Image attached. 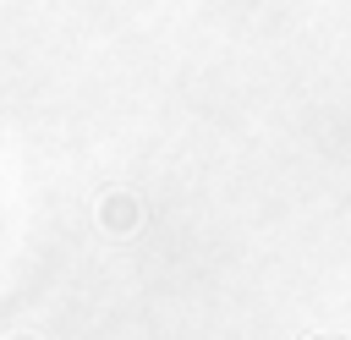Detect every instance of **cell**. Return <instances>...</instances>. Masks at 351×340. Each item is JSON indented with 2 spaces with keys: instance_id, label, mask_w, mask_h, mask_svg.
I'll return each mask as SVG.
<instances>
[{
  "instance_id": "1",
  "label": "cell",
  "mask_w": 351,
  "mask_h": 340,
  "mask_svg": "<svg viewBox=\"0 0 351 340\" xmlns=\"http://www.w3.org/2000/svg\"><path fill=\"white\" fill-rule=\"evenodd\" d=\"M99 225H104L110 236H132V230L143 225V203H137L132 192H121V186H115V192H104V197H99Z\"/></svg>"
},
{
  "instance_id": "2",
  "label": "cell",
  "mask_w": 351,
  "mask_h": 340,
  "mask_svg": "<svg viewBox=\"0 0 351 340\" xmlns=\"http://www.w3.org/2000/svg\"><path fill=\"white\" fill-rule=\"evenodd\" d=\"M16 340H33V335H16Z\"/></svg>"
}]
</instances>
